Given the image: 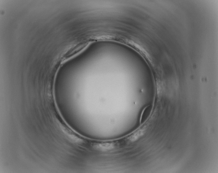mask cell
Here are the masks:
<instances>
[{"instance_id": "obj_1", "label": "cell", "mask_w": 218, "mask_h": 173, "mask_svg": "<svg viewBox=\"0 0 218 173\" xmlns=\"http://www.w3.org/2000/svg\"><path fill=\"white\" fill-rule=\"evenodd\" d=\"M143 134V130H137L129 137L128 140L130 141V142H134L140 138Z\"/></svg>"}]
</instances>
